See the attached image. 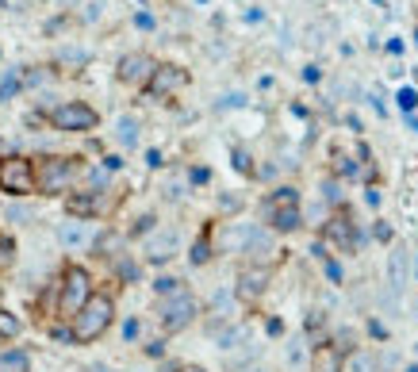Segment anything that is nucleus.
I'll list each match as a JSON object with an SVG mask.
<instances>
[{
    "label": "nucleus",
    "instance_id": "20e7f679",
    "mask_svg": "<svg viewBox=\"0 0 418 372\" xmlns=\"http://www.w3.org/2000/svg\"><path fill=\"white\" fill-rule=\"evenodd\" d=\"M92 300V292H89V273L84 269H70L65 273V284H62V314H70V319H77L81 307Z\"/></svg>",
    "mask_w": 418,
    "mask_h": 372
},
{
    "label": "nucleus",
    "instance_id": "f257e3e1",
    "mask_svg": "<svg viewBox=\"0 0 418 372\" xmlns=\"http://www.w3.org/2000/svg\"><path fill=\"white\" fill-rule=\"evenodd\" d=\"M111 314H116V307H111L108 295H92V300L81 307V314L73 319V338L77 341H97L100 334L111 327Z\"/></svg>",
    "mask_w": 418,
    "mask_h": 372
},
{
    "label": "nucleus",
    "instance_id": "f03ea898",
    "mask_svg": "<svg viewBox=\"0 0 418 372\" xmlns=\"http://www.w3.org/2000/svg\"><path fill=\"white\" fill-rule=\"evenodd\" d=\"M0 188L12 196H27L35 188V165L27 158H8L0 161Z\"/></svg>",
    "mask_w": 418,
    "mask_h": 372
},
{
    "label": "nucleus",
    "instance_id": "5701e85b",
    "mask_svg": "<svg viewBox=\"0 0 418 372\" xmlns=\"http://www.w3.org/2000/svg\"><path fill=\"white\" fill-rule=\"evenodd\" d=\"M395 100H399V108H403L407 116H411V111L418 108V89H399V97H395Z\"/></svg>",
    "mask_w": 418,
    "mask_h": 372
},
{
    "label": "nucleus",
    "instance_id": "cd10ccee",
    "mask_svg": "<svg viewBox=\"0 0 418 372\" xmlns=\"http://www.w3.org/2000/svg\"><path fill=\"white\" fill-rule=\"evenodd\" d=\"M0 265H12V242H0Z\"/></svg>",
    "mask_w": 418,
    "mask_h": 372
},
{
    "label": "nucleus",
    "instance_id": "2eb2a0df",
    "mask_svg": "<svg viewBox=\"0 0 418 372\" xmlns=\"http://www.w3.org/2000/svg\"><path fill=\"white\" fill-rule=\"evenodd\" d=\"M250 238H253V226H231V231H223L219 246H223V250H246Z\"/></svg>",
    "mask_w": 418,
    "mask_h": 372
},
{
    "label": "nucleus",
    "instance_id": "a211bd4d",
    "mask_svg": "<svg viewBox=\"0 0 418 372\" xmlns=\"http://www.w3.org/2000/svg\"><path fill=\"white\" fill-rule=\"evenodd\" d=\"M0 372H31V361L20 349H8V353H0Z\"/></svg>",
    "mask_w": 418,
    "mask_h": 372
},
{
    "label": "nucleus",
    "instance_id": "f3484780",
    "mask_svg": "<svg viewBox=\"0 0 418 372\" xmlns=\"http://www.w3.org/2000/svg\"><path fill=\"white\" fill-rule=\"evenodd\" d=\"M387 276H392V288H395V292L407 284V250H392V261H387Z\"/></svg>",
    "mask_w": 418,
    "mask_h": 372
},
{
    "label": "nucleus",
    "instance_id": "423d86ee",
    "mask_svg": "<svg viewBox=\"0 0 418 372\" xmlns=\"http://www.w3.org/2000/svg\"><path fill=\"white\" fill-rule=\"evenodd\" d=\"M50 123L58 131H92L97 127V111L89 108V104L73 100V104H62V108L50 111Z\"/></svg>",
    "mask_w": 418,
    "mask_h": 372
},
{
    "label": "nucleus",
    "instance_id": "7c9ffc66",
    "mask_svg": "<svg viewBox=\"0 0 418 372\" xmlns=\"http://www.w3.org/2000/svg\"><path fill=\"white\" fill-rule=\"evenodd\" d=\"M234 165H238V169H242V173H246V169H250V158H246V154H242V150H238V154H234Z\"/></svg>",
    "mask_w": 418,
    "mask_h": 372
},
{
    "label": "nucleus",
    "instance_id": "f704fd0d",
    "mask_svg": "<svg viewBox=\"0 0 418 372\" xmlns=\"http://www.w3.org/2000/svg\"><path fill=\"white\" fill-rule=\"evenodd\" d=\"M376 4H384V0H376Z\"/></svg>",
    "mask_w": 418,
    "mask_h": 372
},
{
    "label": "nucleus",
    "instance_id": "bb28decb",
    "mask_svg": "<svg viewBox=\"0 0 418 372\" xmlns=\"http://www.w3.org/2000/svg\"><path fill=\"white\" fill-rule=\"evenodd\" d=\"M192 261H196V265L207 261V242H196V246H192Z\"/></svg>",
    "mask_w": 418,
    "mask_h": 372
},
{
    "label": "nucleus",
    "instance_id": "6ab92c4d",
    "mask_svg": "<svg viewBox=\"0 0 418 372\" xmlns=\"http://www.w3.org/2000/svg\"><path fill=\"white\" fill-rule=\"evenodd\" d=\"M58 238L65 246H81V242H89V226H81V223H65L62 231H58Z\"/></svg>",
    "mask_w": 418,
    "mask_h": 372
},
{
    "label": "nucleus",
    "instance_id": "4468645a",
    "mask_svg": "<svg viewBox=\"0 0 418 372\" xmlns=\"http://www.w3.org/2000/svg\"><path fill=\"white\" fill-rule=\"evenodd\" d=\"M100 196L97 192H89V196H70L65 199V212H73V215H97L100 212Z\"/></svg>",
    "mask_w": 418,
    "mask_h": 372
},
{
    "label": "nucleus",
    "instance_id": "9d476101",
    "mask_svg": "<svg viewBox=\"0 0 418 372\" xmlns=\"http://www.w3.org/2000/svg\"><path fill=\"white\" fill-rule=\"evenodd\" d=\"M265 284H269V269H265V265H258V269H246L238 276V295H242V300H258V295L265 292Z\"/></svg>",
    "mask_w": 418,
    "mask_h": 372
},
{
    "label": "nucleus",
    "instance_id": "0eeeda50",
    "mask_svg": "<svg viewBox=\"0 0 418 372\" xmlns=\"http://www.w3.org/2000/svg\"><path fill=\"white\" fill-rule=\"evenodd\" d=\"M188 84V70H180V65H158V73L150 77V97H158V100H169V97H177L180 89Z\"/></svg>",
    "mask_w": 418,
    "mask_h": 372
},
{
    "label": "nucleus",
    "instance_id": "a878e982",
    "mask_svg": "<svg viewBox=\"0 0 418 372\" xmlns=\"http://www.w3.org/2000/svg\"><path fill=\"white\" fill-rule=\"evenodd\" d=\"M177 284H180V280H173V276H161L154 288H158V292H165V295H173V292H177Z\"/></svg>",
    "mask_w": 418,
    "mask_h": 372
},
{
    "label": "nucleus",
    "instance_id": "39448f33",
    "mask_svg": "<svg viewBox=\"0 0 418 372\" xmlns=\"http://www.w3.org/2000/svg\"><path fill=\"white\" fill-rule=\"evenodd\" d=\"M196 311H199V303L192 300L188 292H173L165 303H161V327L165 330H185L188 322L196 319Z\"/></svg>",
    "mask_w": 418,
    "mask_h": 372
},
{
    "label": "nucleus",
    "instance_id": "dca6fc26",
    "mask_svg": "<svg viewBox=\"0 0 418 372\" xmlns=\"http://www.w3.org/2000/svg\"><path fill=\"white\" fill-rule=\"evenodd\" d=\"M341 372H376V357L365 349H353L346 361H341Z\"/></svg>",
    "mask_w": 418,
    "mask_h": 372
},
{
    "label": "nucleus",
    "instance_id": "2f4dec72",
    "mask_svg": "<svg viewBox=\"0 0 418 372\" xmlns=\"http://www.w3.org/2000/svg\"><path fill=\"white\" fill-rule=\"evenodd\" d=\"M180 372H207V368H196V365H188V368H180Z\"/></svg>",
    "mask_w": 418,
    "mask_h": 372
},
{
    "label": "nucleus",
    "instance_id": "1a4fd4ad",
    "mask_svg": "<svg viewBox=\"0 0 418 372\" xmlns=\"http://www.w3.org/2000/svg\"><path fill=\"white\" fill-rule=\"evenodd\" d=\"M177 242H180L177 231H158L146 242V257H150V261H169V257L177 253Z\"/></svg>",
    "mask_w": 418,
    "mask_h": 372
},
{
    "label": "nucleus",
    "instance_id": "412c9836",
    "mask_svg": "<svg viewBox=\"0 0 418 372\" xmlns=\"http://www.w3.org/2000/svg\"><path fill=\"white\" fill-rule=\"evenodd\" d=\"M119 142L123 146H135L138 142V123L135 119H119Z\"/></svg>",
    "mask_w": 418,
    "mask_h": 372
},
{
    "label": "nucleus",
    "instance_id": "b1692460",
    "mask_svg": "<svg viewBox=\"0 0 418 372\" xmlns=\"http://www.w3.org/2000/svg\"><path fill=\"white\" fill-rule=\"evenodd\" d=\"M315 372H341V361H338L334 353L326 349V353H322V357H319V368H315Z\"/></svg>",
    "mask_w": 418,
    "mask_h": 372
},
{
    "label": "nucleus",
    "instance_id": "7ed1b4c3",
    "mask_svg": "<svg viewBox=\"0 0 418 372\" xmlns=\"http://www.w3.org/2000/svg\"><path fill=\"white\" fill-rule=\"evenodd\" d=\"M73 173H77V165H73L70 158H46L39 165V173H35V185H39L46 196H54V192H65Z\"/></svg>",
    "mask_w": 418,
    "mask_h": 372
},
{
    "label": "nucleus",
    "instance_id": "473e14b6",
    "mask_svg": "<svg viewBox=\"0 0 418 372\" xmlns=\"http://www.w3.org/2000/svg\"><path fill=\"white\" fill-rule=\"evenodd\" d=\"M414 276H418V253H414Z\"/></svg>",
    "mask_w": 418,
    "mask_h": 372
},
{
    "label": "nucleus",
    "instance_id": "393cba45",
    "mask_svg": "<svg viewBox=\"0 0 418 372\" xmlns=\"http://www.w3.org/2000/svg\"><path fill=\"white\" fill-rule=\"evenodd\" d=\"M16 84H20V73L12 70V77H8L4 84H0V100H8V97H12V92H16Z\"/></svg>",
    "mask_w": 418,
    "mask_h": 372
},
{
    "label": "nucleus",
    "instance_id": "72a5a7b5",
    "mask_svg": "<svg viewBox=\"0 0 418 372\" xmlns=\"http://www.w3.org/2000/svg\"><path fill=\"white\" fill-rule=\"evenodd\" d=\"M407 372H418V365H411V368H407Z\"/></svg>",
    "mask_w": 418,
    "mask_h": 372
},
{
    "label": "nucleus",
    "instance_id": "c756f323",
    "mask_svg": "<svg viewBox=\"0 0 418 372\" xmlns=\"http://www.w3.org/2000/svg\"><path fill=\"white\" fill-rule=\"evenodd\" d=\"M326 276H330V280H341V265H334V261H326Z\"/></svg>",
    "mask_w": 418,
    "mask_h": 372
},
{
    "label": "nucleus",
    "instance_id": "c85d7f7f",
    "mask_svg": "<svg viewBox=\"0 0 418 372\" xmlns=\"http://www.w3.org/2000/svg\"><path fill=\"white\" fill-rule=\"evenodd\" d=\"M326 199H330V204H338V199H341V192H338L334 180H326Z\"/></svg>",
    "mask_w": 418,
    "mask_h": 372
},
{
    "label": "nucleus",
    "instance_id": "f8f14e48",
    "mask_svg": "<svg viewBox=\"0 0 418 372\" xmlns=\"http://www.w3.org/2000/svg\"><path fill=\"white\" fill-rule=\"evenodd\" d=\"M265 215L277 231H296L299 226V207H265Z\"/></svg>",
    "mask_w": 418,
    "mask_h": 372
},
{
    "label": "nucleus",
    "instance_id": "6e6552de",
    "mask_svg": "<svg viewBox=\"0 0 418 372\" xmlns=\"http://www.w3.org/2000/svg\"><path fill=\"white\" fill-rule=\"evenodd\" d=\"M154 73H158V62L150 54H127L119 62V81H127V84H150Z\"/></svg>",
    "mask_w": 418,
    "mask_h": 372
},
{
    "label": "nucleus",
    "instance_id": "4be33fe9",
    "mask_svg": "<svg viewBox=\"0 0 418 372\" xmlns=\"http://www.w3.org/2000/svg\"><path fill=\"white\" fill-rule=\"evenodd\" d=\"M16 334H20V319L8 314V311H0V338H16Z\"/></svg>",
    "mask_w": 418,
    "mask_h": 372
},
{
    "label": "nucleus",
    "instance_id": "ddd939ff",
    "mask_svg": "<svg viewBox=\"0 0 418 372\" xmlns=\"http://www.w3.org/2000/svg\"><path fill=\"white\" fill-rule=\"evenodd\" d=\"M246 253L250 257H261V261H269L273 253H277V246H273V234H265L253 226V238H250V246H246Z\"/></svg>",
    "mask_w": 418,
    "mask_h": 372
},
{
    "label": "nucleus",
    "instance_id": "9b49d317",
    "mask_svg": "<svg viewBox=\"0 0 418 372\" xmlns=\"http://www.w3.org/2000/svg\"><path fill=\"white\" fill-rule=\"evenodd\" d=\"M326 238H330V242H338L341 250H349V246L357 242V238H353V223H349L346 215L330 219V223H326Z\"/></svg>",
    "mask_w": 418,
    "mask_h": 372
},
{
    "label": "nucleus",
    "instance_id": "aec40b11",
    "mask_svg": "<svg viewBox=\"0 0 418 372\" xmlns=\"http://www.w3.org/2000/svg\"><path fill=\"white\" fill-rule=\"evenodd\" d=\"M296 204H299L296 188H277V192L265 199V207H296Z\"/></svg>",
    "mask_w": 418,
    "mask_h": 372
}]
</instances>
